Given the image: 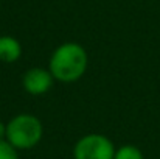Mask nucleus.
Listing matches in <instances>:
<instances>
[{
    "label": "nucleus",
    "mask_w": 160,
    "mask_h": 159,
    "mask_svg": "<svg viewBox=\"0 0 160 159\" xmlns=\"http://www.w3.org/2000/svg\"><path fill=\"white\" fill-rule=\"evenodd\" d=\"M89 56L82 45L76 42H64L53 52L48 70L54 80L62 83H73L79 80L87 70Z\"/></svg>",
    "instance_id": "f257e3e1"
},
{
    "label": "nucleus",
    "mask_w": 160,
    "mask_h": 159,
    "mask_svg": "<svg viewBox=\"0 0 160 159\" xmlns=\"http://www.w3.org/2000/svg\"><path fill=\"white\" fill-rule=\"evenodd\" d=\"M44 134L41 120L33 114H19L6 123V140L16 150L34 148Z\"/></svg>",
    "instance_id": "f03ea898"
},
{
    "label": "nucleus",
    "mask_w": 160,
    "mask_h": 159,
    "mask_svg": "<svg viewBox=\"0 0 160 159\" xmlns=\"http://www.w3.org/2000/svg\"><path fill=\"white\" fill-rule=\"evenodd\" d=\"M113 142L103 134H87L81 137L73 148L75 159H113Z\"/></svg>",
    "instance_id": "7ed1b4c3"
},
{
    "label": "nucleus",
    "mask_w": 160,
    "mask_h": 159,
    "mask_svg": "<svg viewBox=\"0 0 160 159\" xmlns=\"http://www.w3.org/2000/svg\"><path fill=\"white\" fill-rule=\"evenodd\" d=\"M53 75L48 69L42 67H31L25 72L22 78L23 89L31 95H44L53 86Z\"/></svg>",
    "instance_id": "20e7f679"
},
{
    "label": "nucleus",
    "mask_w": 160,
    "mask_h": 159,
    "mask_svg": "<svg viewBox=\"0 0 160 159\" xmlns=\"http://www.w3.org/2000/svg\"><path fill=\"white\" fill-rule=\"evenodd\" d=\"M22 56V45L12 36H0V61L16 62Z\"/></svg>",
    "instance_id": "39448f33"
},
{
    "label": "nucleus",
    "mask_w": 160,
    "mask_h": 159,
    "mask_svg": "<svg viewBox=\"0 0 160 159\" xmlns=\"http://www.w3.org/2000/svg\"><path fill=\"white\" fill-rule=\"evenodd\" d=\"M113 159H145L142 150L135 145H121L120 148L115 150V156Z\"/></svg>",
    "instance_id": "423d86ee"
},
{
    "label": "nucleus",
    "mask_w": 160,
    "mask_h": 159,
    "mask_svg": "<svg viewBox=\"0 0 160 159\" xmlns=\"http://www.w3.org/2000/svg\"><path fill=\"white\" fill-rule=\"evenodd\" d=\"M0 159H19L17 158V150L6 139L0 140Z\"/></svg>",
    "instance_id": "0eeeda50"
},
{
    "label": "nucleus",
    "mask_w": 160,
    "mask_h": 159,
    "mask_svg": "<svg viewBox=\"0 0 160 159\" xmlns=\"http://www.w3.org/2000/svg\"><path fill=\"white\" fill-rule=\"evenodd\" d=\"M6 139V125L0 120V140H5Z\"/></svg>",
    "instance_id": "6e6552de"
}]
</instances>
